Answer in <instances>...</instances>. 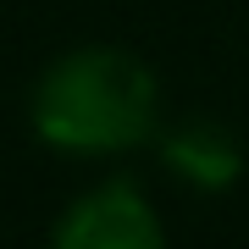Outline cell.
<instances>
[{"mask_svg": "<svg viewBox=\"0 0 249 249\" xmlns=\"http://www.w3.org/2000/svg\"><path fill=\"white\" fill-rule=\"evenodd\" d=\"M50 249H172L155 199L133 178H100L67 199L50 227Z\"/></svg>", "mask_w": 249, "mask_h": 249, "instance_id": "7a4b0ae2", "label": "cell"}, {"mask_svg": "<svg viewBox=\"0 0 249 249\" xmlns=\"http://www.w3.org/2000/svg\"><path fill=\"white\" fill-rule=\"evenodd\" d=\"M160 78L127 45H72L28 89V133L72 160H116L160 133Z\"/></svg>", "mask_w": 249, "mask_h": 249, "instance_id": "6da1fadb", "label": "cell"}, {"mask_svg": "<svg viewBox=\"0 0 249 249\" xmlns=\"http://www.w3.org/2000/svg\"><path fill=\"white\" fill-rule=\"evenodd\" d=\"M155 150H160V166L178 183H188L194 194H227V188H238V178H244L238 133H232L227 122H216V116H199V111L160 122Z\"/></svg>", "mask_w": 249, "mask_h": 249, "instance_id": "3957f363", "label": "cell"}]
</instances>
